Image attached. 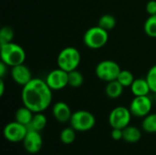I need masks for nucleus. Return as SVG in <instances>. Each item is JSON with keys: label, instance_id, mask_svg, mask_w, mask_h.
<instances>
[{"label": "nucleus", "instance_id": "obj_9", "mask_svg": "<svg viewBox=\"0 0 156 155\" xmlns=\"http://www.w3.org/2000/svg\"><path fill=\"white\" fill-rule=\"evenodd\" d=\"M27 132H28V129L26 125H23L14 121V122H8L5 126L3 134L6 141L13 143H17L23 142Z\"/></svg>", "mask_w": 156, "mask_h": 155}, {"label": "nucleus", "instance_id": "obj_6", "mask_svg": "<svg viewBox=\"0 0 156 155\" xmlns=\"http://www.w3.org/2000/svg\"><path fill=\"white\" fill-rule=\"evenodd\" d=\"M121 70L122 69L117 62L111 59H105L96 66L95 74L101 80L110 82L117 79Z\"/></svg>", "mask_w": 156, "mask_h": 155}, {"label": "nucleus", "instance_id": "obj_20", "mask_svg": "<svg viewBox=\"0 0 156 155\" xmlns=\"http://www.w3.org/2000/svg\"><path fill=\"white\" fill-rule=\"evenodd\" d=\"M59 139L63 144L69 145V144L73 143L76 139V131L71 126L67 127L61 131Z\"/></svg>", "mask_w": 156, "mask_h": 155}, {"label": "nucleus", "instance_id": "obj_24", "mask_svg": "<svg viewBox=\"0 0 156 155\" xmlns=\"http://www.w3.org/2000/svg\"><path fill=\"white\" fill-rule=\"evenodd\" d=\"M134 77L133 75V73L130 70L124 69V70H121L117 80L125 88V87H131V85L133 84V82L134 81Z\"/></svg>", "mask_w": 156, "mask_h": 155}, {"label": "nucleus", "instance_id": "obj_21", "mask_svg": "<svg viewBox=\"0 0 156 155\" xmlns=\"http://www.w3.org/2000/svg\"><path fill=\"white\" fill-rule=\"evenodd\" d=\"M98 26H100L101 27H102L103 29L110 31L112 29H113L116 26V18L110 14H105L103 16H101L99 19V23Z\"/></svg>", "mask_w": 156, "mask_h": 155}, {"label": "nucleus", "instance_id": "obj_31", "mask_svg": "<svg viewBox=\"0 0 156 155\" xmlns=\"http://www.w3.org/2000/svg\"><path fill=\"white\" fill-rule=\"evenodd\" d=\"M154 100H155L156 102V93H154Z\"/></svg>", "mask_w": 156, "mask_h": 155}, {"label": "nucleus", "instance_id": "obj_8", "mask_svg": "<svg viewBox=\"0 0 156 155\" xmlns=\"http://www.w3.org/2000/svg\"><path fill=\"white\" fill-rule=\"evenodd\" d=\"M153 108V100L147 96H134L130 103V111L133 116L137 118H144L151 113Z\"/></svg>", "mask_w": 156, "mask_h": 155}, {"label": "nucleus", "instance_id": "obj_29", "mask_svg": "<svg viewBox=\"0 0 156 155\" xmlns=\"http://www.w3.org/2000/svg\"><path fill=\"white\" fill-rule=\"evenodd\" d=\"M7 71H8V66L3 61H1L0 62V78L4 79V77L7 74Z\"/></svg>", "mask_w": 156, "mask_h": 155}, {"label": "nucleus", "instance_id": "obj_11", "mask_svg": "<svg viewBox=\"0 0 156 155\" xmlns=\"http://www.w3.org/2000/svg\"><path fill=\"white\" fill-rule=\"evenodd\" d=\"M22 143L26 152L30 154H36L39 153L43 147V138L40 132L37 131L28 130Z\"/></svg>", "mask_w": 156, "mask_h": 155}, {"label": "nucleus", "instance_id": "obj_4", "mask_svg": "<svg viewBox=\"0 0 156 155\" xmlns=\"http://www.w3.org/2000/svg\"><path fill=\"white\" fill-rule=\"evenodd\" d=\"M109 31L100 26L90 27L83 36V42L86 47L91 49L103 48L109 40Z\"/></svg>", "mask_w": 156, "mask_h": 155}, {"label": "nucleus", "instance_id": "obj_18", "mask_svg": "<svg viewBox=\"0 0 156 155\" xmlns=\"http://www.w3.org/2000/svg\"><path fill=\"white\" fill-rule=\"evenodd\" d=\"M47 123H48V120H47V117L43 114V112L34 113L32 121L28 124L27 129L31 131L41 132L46 128Z\"/></svg>", "mask_w": 156, "mask_h": 155}, {"label": "nucleus", "instance_id": "obj_14", "mask_svg": "<svg viewBox=\"0 0 156 155\" xmlns=\"http://www.w3.org/2000/svg\"><path fill=\"white\" fill-rule=\"evenodd\" d=\"M130 88L134 96H147L151 91L146 79H135Z\"/></svg>", "mask_w": 156, "mask_h": 155}, {"label": "nucleus", "instance_id": "obj_17", "mask_svg": "<svg viewBox=\"0 0 156 155\" xmlns=\"http://www.w3.org/2000/svg\"><path fill=\"white\" fill-rule=\"evenodd\" d=\"M123 89H124V87L116 79V80L107 82V85L105 88V93H106L107 97L114 100V99H118L122 96V94L123 92Z\"/></svg>", "mask_w": 156, "mask_h": 155}, {"label": "nucleus", "instance_id": "obj_16", "mask_svg": "<svg viewBox=\"0 0 156 155\" xmlns=\"http://www.w3.org/2000/svg\"><path fill=\"white\" fill-rule=\"evenodd\" d=\"M33 116L34 112L27 107L23 105V107H20L16 110L15 113V121L27 127L28 124L31 122Z\"/></svg>", "mask_w": 156, "mask_h": 155}, {"label": "nucleus", "instance_id": "obj_3", "mask_svg": "<svg viewBox=\"0 0 156 155\" xmlns=\"http://www.w3.org/2000/svg\"><path fill=\"white\" fill-rule=\"evenodd\" d=\"M81 55L80 51L73 47H67L63 48L58 56V67L67 72H70L78 69L80 64Z\"/></svg>", "mask_w": 156, "mask_h": 155}, {"label": "nucleus", "instance_id": "obj_2", "mask_svg": "<svg viewBox=\"0 0 156 155\" xmlns=\"http://www.w3.org/2000/svg\"><path fill=\"white\" fill-rule=\"evenodd\" d=\"M1 61L5 63L8 67H15L23 64L26 60V52L24 48L14 42L0 45Z\"/></svg>", "mask_w": 156, "mask_h": 155}, {"label": "nucleus", "instance_id": "obj_23", "mask_svg": "<svg viewBox=\"0 0 156 155\" xmlns=\"http://www.w3.org/2000/svg\"><path fill=\"white\" fill-rule=\"evenodd\" d=\"M144 32L151 37H156V15L149 16L144 26Z\"/></svg>", "mask_w": 156, "mask_h": 155}, {"label": "nucleus", "instance_id": "obj_5", "mask_svg": "<svg viewBox=\"0 0 156 155\" xmlns=\"http://www.w3.org/2000/svg\"><path fill=\"white\" fill-rule=\"evenodd\" d=\"M69 124L76 132H85L94 128L96 119L91 112L85 110H80L72 113Z\"/></svg>", "mask_w": 156, "mask_h": 155}, {"label": "nucleus", "instance_id": "obj_13", "mask_svg": "<svg viewBox=\"0 0 156 155\" xmlns=\"http://www.w3.org/2000/svg\"><path fill=\"white\" fill-rule=\"evenodd\" d=\"M72 113L73 112L71 111L69 106L64 101H58L52 107L53 117L57 122L60 123L69 122Z\"/></svg>", "mask_w": 156, "mask_h": 155}, {"label": "nucleus", "instance_id": "obj_30", "mask_svg": "<svg viewBox=\"0 0 156 155\" xmlns=\"http://www.w3.org/2000/svg\"><path fill=\"white\" fill-rule=\"evenodd\" d=\"M5 93V82L3 80V79H0V96L2 97Z\"/></svg>", "mask_w": 156, "mask_h": 155}, {"label": "nucleus", "instance_id": "obj_22", "mask_svg": "<svg viewBox=\"0 0 156 155\" xmlns=\"http://www.w3.org/2000/svg\"><path fill=\"white\" fill-rule=\"evenodd\" d=\"M68 79H69V86L72 88H79L84 82V77L81 74V72H80L78 69L69 72Z\"/></svg>", "mask_w": 156, "mask_h": 155}, {"label": "nucleus", "instance_id": "obj_1", "mask_svg": "<svg viewBox=\"0 0 156 155\" xmlns=\"http://www.w3.org/2000/svg\"><path fill=\"white\" fill-rule=\"evenodd\" d=\"M21 99L23 105L34 113L44 112L52 102V90L45 80L32 79L23 87Z\"/></svg>", "mask_w": 156, "mask_h": 155}, {"label": "nucleus", "instance_id": "obj_26", "mask_svg": "<svg viewBox=\"0 0 156 155\" xmlns=\"http://www.w3.org/2000/svg\"><path fill=\"white\" fill-rule=\"evenodd\" d=\"M145 79L150 86L151 91L154 93H156V65L153 66L149 69Z\"/></svg>", "mask_w": 156, "mask_h": 155}, {"label": "nucleus", "instance_id": "obj_10", "mask_svg": "<svg viewBox=\"0 0 156 155\" xmlns=\"http://www.w3.org/2000/svg\"><path fill=\"white\" fill-rule=\"evenodd\" d=\"M68 75L69 72L58 68L47 75L45 81L52 90H60L69 85Z\"/></svg>", "mask_w": 156, "mask_h": 155}, {"label": "nucleus", "instance_id": "obj_19", "mask_svg": "<svg viewBox=\"0 0 156 155\" xmlns=\"http://www.w3.org/2000/svg\"><path fill=\"white\" fill-rule=\"evenodd\" d=\"M142 129L148 133H156V113H149L144 118Z\"/></svg>", "mask_w": 156, "mask_h": 155}, {"label": "nucleus", "instance_id": "obj_25", "mask_svg": "<svg viewBox=\"0 0 156 155\" xmlns=\"http://www.w3.org/2000/svg\"><path fill=\"white\" fill-rule=\"evenodd\" d=\"M14 36H15L14 30L10 26H5L2 27L0 30V45L13 42Z\"/></svg>", "mask_w": 156, "mask_h": 155}, {"label": "nucleus", "instance_id": "obj_27", "mask_svg": "<svg viewBox=\"0 0 156 155\" xmlns=\"http://www.w3.org/2000/svg\"><path fill=\"white\" fill-rule=\"evenodd\" d=\"M146 12L150 16L156 15V0H151L146 4Z\"/></svg>", "mask_w": 156, "mask_h": 155}, {"label": "nucleus", "instance_id": "obj_12", "mask_svg": "<svg viewBox=\"0 0 156 155\" xmlns=\"http://www.w3.org/2000/svg\"><path fill=\"white\" fill-rule=\"evenodd\" d=\"M10 75L12 79L18 85L24 87L27 85L33 78L31 74V70L29 69L28 67H27L24 63L12 67Z\"/></svg>", "mask_w": 156, "mask_h": 155}, {"label": "nucleus", "instance_id": "obj_15", "mask_svg": "<svg viewBox=\"0 0 156 155\" xmlns=\"http://www.w3.org/2000/svg\"><path fill=\"white\" fill-rule=\"evenodd\" d=\"M142 138L141 130L133 125H128L123 129V137L122 140L128 143H136Z\"/></svg>", "mask_w": 156, "mask_h": 155}, {"label": "nucleus", "instance_id": "obj_28", "mask_svg": "<svg viewBox=\"0 0 156 155\" xmlns=\"http://www.w3.org/2000/svg\"><path fill=\"white\" fill-rule=\"evenodd\" d=\"M111 135H112V138L114 141L122 140V137H123V130L122 129H112Z\"/></svg>", "mask_w": 156, "mask_h": 155}, {"label": "nucleus", "instance_id": "obj_7", "mask_svg": "<svg viewBox=\"0 0 156 155\" xmlns=\"http://www.w3.org/2000/svg\"><path fill=\"white\" fill-rule=\"evenodd\" d=\"M132 113L129 108L118 106L112 110L109 114V124L112 129H124L130 125L132 120Z\"/></svg>", "mask_w": 156, "mask_h": 155}]
</instances>
